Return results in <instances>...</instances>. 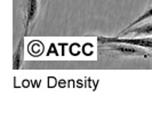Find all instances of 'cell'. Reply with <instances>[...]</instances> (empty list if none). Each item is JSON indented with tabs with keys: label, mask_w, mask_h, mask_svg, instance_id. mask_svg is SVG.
<instances>
[{
	"label": "cell",
	"mask_w": 152,
	"mask_h": 137,
	"mask_svg": "<svg viewBox=\"0 0 152 137\" xmlns=\"http://www.w3.org/2000/svg\"><path fill=\"white\" fill-rule=\"evenodd\" d=\"M99 55L109 56V57H142V58H152V52L143 47L132 45L127 42H107L99 44L97 46Z\"/></svg>",
	"instance_id": "obj_1"
},
{
	"label": "cell",
	"mask_w": 152,
	"mask_h": 137,
	"mask_svg": "<svg viewBox=\"0 0 152 137\" xmlns=\"http://www.w3.org/2000/svg\"><path fill=\"white\" fill-rule=\"evenodd\" d=\"M48 0H22L20 6L23 36L29 37L38 24L39 17L44 13Z\"/></svg>",
	"instance_id": "obj_2"
},
{
	"label": "cell",
	"mask_w": 152,
	"mask_h": 137,
	"mask_svg": "<svg viewBox=\"0 0 152 137\" xmlns=\"http://www.w3.org/2000/svg\"><path fill=\"white\" fill-rule=\"evenodd\" d=\"M152 36V21L144 24H138L130 29H124L119 32V38H136V37H151Z\"/></svg>",
	"instance_id": "obj_3"
},
{
	"label": "cell",
	"mask_w": 152,
	"mask_h": 137,
	"mask_svg": "<svg viewBox=\"0 0 152 137\" xmlns=\"http://www.w3.org/2000/svg\"><path fill=\"white\" fill-rule=\"evenodd\" d=\"M24 38H25L24 36L21 37L15 52H14V55H13V68L14 70L21 68L23 61H24Z\"/></svg>",
	"instance_id": "obj_4"
},
{
	"label": "cell",
	"mask_w": 152,
	"mask_h": 137,
	"mask_svg": "<svg viewBox=\"0 0 152 137\" xmlns=\"http://www.w3.org/2000/svg\"><path fill=\"white\" fill-rule=\"evenodd\" d=\"M150 20H152V0L149 2V6H148L146 9L143 12V14H141L135 21H133V22L130 23L128 26H126L125 29H130V28H133V26H136V25H138V24H141V23H143V22H148V21H150Z\"/></svg>",
	"instance_id": "obj_5"
},
{
	"label": "cell",
	"mask_w": 152,
	"mask_h": 137,
	"mask_svg": "<svg viewBox=\"0 0 152 137\" xmlns=\"http://www.w3.org/2000/svg\"><path fill=\"white\" fill-rule=\"evenodd\" d=\"M149 1H151V0H149Z\"/></svg>",
	"instance_id": "obj_6"
}]
</instances>
